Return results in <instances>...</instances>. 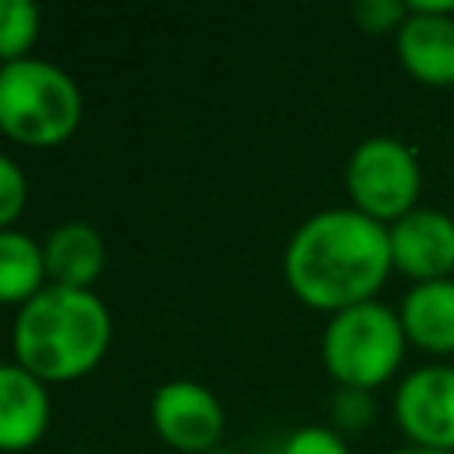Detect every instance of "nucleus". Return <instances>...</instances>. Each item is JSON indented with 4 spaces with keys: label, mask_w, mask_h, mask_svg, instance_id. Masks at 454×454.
<instances>
[{
    "label": "nucleus",
    "mask_w": 454,
    "mask_h": 454,
    "mask_svg": "<svg viewBox=\"0 0 454 454\" xmlns=\"http://www.w3.org/2000/svg\"><path fill=\"white\" fill-rule=\"evenodd\" d=\"M387 227L355 206L319 209L301 220L284 248V280L312 309L340 312L372 294L390 277Z\"/></svg>",
    "instance_id": "obj_1"
},
{
    "label": "nucleus",
    "mask_w": 454,
    "mask_h": 454,
    "mask_svg": "<svg viewBox=\"0 0 454 454\" xmlns=\"http://www.w3.org/2000/svg\"><path fill=\"white\" fill-rule=\"evenodd\" d=\"M114 319L92 287L46 284L35 298L18 305L11 344L14 362L43 383H67L99 365L110 348Z\"/></svg>",
    "instance_id": "obj_2"
},
{
    "label": "nucleus",
    "mask_w": 454,
    "mask_h": 454,
    "mask_svg": "<svg viewBox=\"0 0 454 454\" xmlns=\"http://www.w3.org/2000/svg\"><path fill=\"white\" fill-rule=\"evenodd\" d=\"M82 121L74 78L43 57L0 64V131L14 142L46 149L64 142Z\"/></svg>",
    "instance_id": "obj_3"
},
{
    "label": "nucleus",
    "mask_w": 454,
    "mask_h": 454,
    "mask_svg": "<svg viewBox=\"0 0 454 454\" xmlns=\"http://www.w3.org/2000/svg\"><path fill=\"white\" fill-rule=\"evenodd\" d=\"M404 344L401 316L372 298L330 316L323 330V365L337 387L372 390L397 372Z\"/></svg>",
    "instance_id": "obj_4"
},
{
    "label": "nucleus",
    "mask_w": 454,
    "mask_h": 454,
    "mask_svg": "<svg viewBox=\"0 0 454 454\" xmlns=\"http://www.w3.org/2000/svg\"><path fill=\"white\" fill-rule=\"evenodd\" d=\"M344 188L358 213L390 227L394 220L415 209V199L422 188L419 156L411 145H404L394 135H372L358 142L355 153L348 156Z\"/></svg>",
    "instance_id": "obj_5"
},
{
    "label": "nucleus",
    "mask_w": 454,
    "mask_h": 454,
    "mask_svg": "<svg viewBox=\"0 0 454 454\" xmlns=\"http://www.w3.org/2000/svg\"><path fill=\"white\" fill-rule=\"evenodd\" d=\"M394 419L411 447L454 454V369L422 365L401 380Z\"/></svg>",
    "instance_id": "obj_6"
},
{
    "label": "nucleus",
    "mask_w": 454,
    "mask_h": 454,
    "mask_svg": "<svg viewBox=\"0 0 454 454\" xmlns=\"http://www.w3.org/2000/svg\"><path fill=\"white\" fill-rule=\"evenodd\" d=\"M153 426L160 440H167L177 450L206 454L216 447L223 433V404L216 394L195 380H167L156 387L149 404Z\"/></svg>",
    "instance_id": "obj_7"
},
{
    "label": "nucleus",
    "mask_w": 454,
    "mask_h": 454,
    "mask_svg": "<svg viewBox=\"0 0 454 454\" xmlns=\"http://www.w3.org/2000/svg\"><path fill=\"white\" fill-rule=\"evenodd\" d=\"M397 28V60L422 85H454V0H411Z\"/></svg>",
    "instance_id": "obj_8"
},
{
    "label": "nucleus",
    "mask_w": 454,
    "mask_h": 454,
    "mask_svg": "<svg viewBox=\"0 0 454 454\" xmlns=\"http://www.w3.org/2000/svg\"><path fill=\"white\" fill-rule=\"evenodd\" d=\"M394 270L415 284L447 280L454 270V220L440 209H411L387 227Z\"/></svg>",
    "instance_id": "obj_9"
},
{
    "label": "nucleus",
    "mask_w": 454,
    "mask_h": 454,
    "mask_svg": "<svg viewBox=\"0 0 454 454\" xmlns=\"http://www.w3.org/2000/svg\"><path fill=\"white\" fill-rule=\"evenodd\" d=\"M50 426V394L39 376L18 362H0V450L39 443Z\"/></svg>",
    "instance_id": "obj_10"
},
{
    "label": "nucleus",
    "mask_w": 454,
    "mask_h": 454,
    "mask_svg": "<svg viewBox=\"0 0 454 454\" xmlns=\"http://www.w3.org/2000/svg\"><path fill=\"white\" fill-rule=\"evenodd\" d=\"M43 255H46V277L50 284L60 287H89L106 262V245L99 238V231L85 220H67L60 227L50 231V238L43 241Z\"/></svg>",
    "instance_id": "obj_11"
},
{
    "label": "nucleus",
    "mask_w": 454,
    "mask_h": 454,
    "mask_svg": "<svg viewBox=\"0 0 454 454\" xmlns=\"http://www.w3.org/2000/svg\"><path fill=\"white\" fill-rule=\"evenodd\" d=\"M401 326L404 337L433 355L454 351V280H429L415 284L401 301Z\"/></svg>",
    "instance_id": "obj_12"
},
{
    "label": "nucleus",
    "mask_w": 454,
    "mask_h": 454,
    "mask_svg": "<svg viewBox=\"0 0 454 454\" xmlns=\"http://www.w3.org/2000/svg\"><path fill=\"white\" fill-rule=\"evenodd\" d=\"M50 284L46 277V255L35 238L25 231H0V301L25 305Z\"/></svg>",
    "instance_id": "obj_13"
},
{
    "label": "nucleus",
    "mask_w": 454,
    "mask_h": 454,
    "mask_svg": "<svg viewBox=\"0 0 454 454\" xmlns=\"http://www.w3.org/2000/svg\"><path fill=\"white\" fill-rule=\"evenodd\" d=\"M39 35V7L32 0H0V64L28 57Z\"/></svg>",
    "instance_id": "obj_14"
},
{
    "label": "nucleus",
    "mask_w": 454,
    "mask_h": 454,
    "mask_svg": "<svg viewBox=\"0 0 454 454\" xmlns=\"http://www.w3.org/2000/svg\"><path fill=\"white\" fill-rule=\"evenodd\" d=\"M372 419H376L372 390L337 387V394H333V401H330V422H333L337 433H362Z\"/></svg>",
    "instance_id": "obj_15"
},
{
    "label": "nucleus",
    "mask_w": 454,
    "mask_h": 454,
    "mask_svg": "<svg viewBox=\"0 0 454 454\" xmlns=\"http://www.w3.org/2000/svg\"><path fill=\"white\" fill-rule=\"evenodd\" d=\"M28 202V181H25V170L7 156L0 153V231H7L21 209Z\"/></svg>",
    "instance_id": "obj_16"
},
{
    "label": "nucleus",
    "mask_w": 454,
    "mask_h": 454,
    "mask_svg": "<svg viewBox=\"0 0 454 454\" xmlns=\"http://www.w3.org/2000/svg\"><path fill=\"white\" fill-rule=\"evenodd\" d=\"M351 14L365 32L380 35V32H397L404 25V18L411 14V7L401 0H358Z\"/></svg>",
    "instance_id": "obj_17"
},
{
    "label": "nucleus",
    "mask_w": 454,
    "mask_h": 454,
    "mask_svg": "<svg viewBox=\"0 0 454 454\" xmlns=\"http://www.w3.org/2000/svg\"><path fill=\"white\" fill-rule=\"evenodd\" d=\"M280 454H348V443L333 426H301L284 440Z\"/></svg>",
    "instance_id": "obj_18"
},
{
    "label": "nucleus",
    "mask_w": 454,
    "mask_h": 454,
    "mask_svg": "<svg viewBox=\"0 0 454 454\" xmlns=\"http://www.w3.org/2000/svg\"><path fill=\"white\" fill-rule=\"evenodd\" d=\"M394 454H447V450H429V447H401Z\"/></svg>",
    "instance_id": "obj_19"
},
{
    "label": "nucleus",
    "mask_w": 454,
    "mask_h": 454,
    "mask_svg": "<svg viewBox=\"0 0 454 454\" xmlns=\"http://www.w3.org/2000/svg\"><path fill=\"white\" fill-rule=\"evenodd\" d=\"M206 454H234V450H227V447H213V450H206Z\"/></svg>",
    "instance_id": "obj_20"
}]
</instances>
